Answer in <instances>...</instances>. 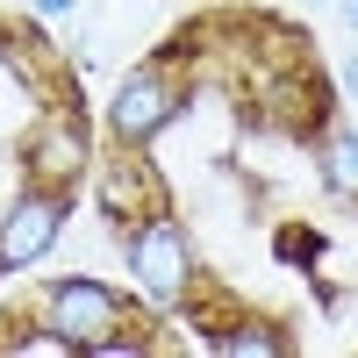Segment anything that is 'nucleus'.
<instances>
[{
    "instance_id": "obj_1",
    "label": "nucleus",
    "mask_w": 358,
    "mask_h": 358,
    "mask_svg": "<svg viewBox=\"0 0 358 358\" xmlns=\"http://www.w3.org/2000/svg\"><path fill=\"white\" fill-rule=\"evenodd\" d=\"M29 315L57 337V351H79V358H143V351H165V322L136 301V294L108 287L94 273H57L36 287Z\"/></svg>"
},
{
    "instance_id": "obj_2",
    "label": "nucleus",
    "mask_w": 358,
    "mask_h": 358,
    "mask_svg": "<svg viewBox=\"0 0 358 358\" xmlns=\"http://www.w3.org/2000/svg\"><path fill=\"white\" fill-rule=\"evenodd\" d=\"M115 244H122V273H129V294L158 322H179L201 308V244L194 229L172 215V208H151V215H136L115 229Z\"/></svg>"
},
{
    "instance_id": "obj_3",
    "label": "nucleus",
    "mask_w": 358,
    "mask_h": 358,
    "mask_svg": "<svg viewBox=\"0 0 358 358\" xmlns=\"http://www.w3.org/2000/svg\"><path fill=\"white\" fill-rule=\"evenodd\" d=\"M187 101H194V72L179 65V50H158V57H143V65H129L122 79H115L101 129H108V143L151 151L179 115H187Z\"/></svg>"
},
{
    "instance_id": "obj_4",
    "label": "nucleus",
    "mask_w": 358,
    "mask_h": 358,
    "mask_svg": "<svg viewBox=\"0 0 358 358\" xmlns=\"http://www.w3.org/2000/svg\"><path fill=\"white\" fill-rule=\"evenodd\" d=\"M65 222H72V187L22 179V194L0 208V280L36 273V265L65 244Z\"/></svg>"
},
{
    "instance_id": "obj_5",
    "label": "nucleus",
    "mask_w": 358,
    "mask_h": 358,
    "mask_svg": "<svg viewBox=\"0 0 358 358\" xmlns=\"http://www.w3.org/2000/svg\"><path fill=\"white\" fill-rule=\"evenodd\" d=\"M94 129H86V115L72 108V101H57V108H43L36 122H29V136H22V179H43V187H86V172H94Z\"/></svg>"
},
{
    "instance_id": "obj_6",
    "label": "nucleus",
    "mask_w": 358,
    "mask_h": 358,
    "mask_svg": "<svg viewBox=\"0 0 358 358\" xmlns=\"http://www.w3.org/2000/svg\"><path fill=\"white\" fill-rule=\"evenodd\" d=\"M94 208L108 229H122L136 215H151V208H165V179L151 165V151H129V143H108V151L94 158Z\"/></svg>"
},
{
    "instance_id": "obj_7",
    "label": "nucleus",
    "mask_w": 358,
    "mask_h": 358,
    "mask_svg": "<svg viewBox=\"0 0 358 358\" xmlns=\"http://www.w3.org/2000/svg\"><path fill=\"white\" fill-rule=\"evenodd\" d=\"M194 330L201 344L215 351V358H287L294 351V330L273 315H258V308H222V315H194Z\"/></svg>"
},
{
    "instance_id": "obj_8",
    "label": "nucleus",
    "mask_w": 358,
    "mask_h": 358,
    "mask_svg": "<svg viewBox=\"0 0 358 358\" xmlns=\"http://www.w3.org/2000/svg\"><path fill=\"white\" fill-rule=\"evenodd\" d=\"M315 179H322V194L358 208V129L351 122H322L315 129Z\"/></svg>"
},
{
    "instance_id": "obj_9",
    "label": "nucleus",
    "mask_w": 358,
    "mask_h": 358,
    "mask_svg": "<svg viewBox=\"0 0 358 358\" xmlns=\"http://www.w3.org/2000/svg\"><path fill=\"white\" fill-rule=\"evenodd\" d=\"M280 258H287V265H315V258H322V236L301 229V222H287V229H280Z\"/></svg>"
},
{
    "instance_id": "obj_10",
    "label": "nucleus",
    "mask_w": 358,
    "mask_h": 358,
    "mask_svg": "<svg viewBox=\"0 0 358 358\" xmlns=\"http://www.w3.org/2000/svg\"><path fill=\"white\" fill-rule=\"evenodd\" d=\"M79 15V0H29V22H65Z\"/></svg>"
},
{
    "instance_id": "obj_11",
    "label": "nucleus",
    "mask_w": 358,
    "mask_h": 358,
    "mask_svg": "<svg viewBox=\"0 0 358 358\" xmlns=\"http://www.w3.org/2000/svg\"><path fill=\"white\" fill-rule=\"evenodd\" d=\"M337 86H344V101H358V43L344 50V65H337Z\"/></svg>"
},
{
    "instance_id": "obj_12",
    "label": "nucleus",
    "mask_w": 358,
    "mask_h": 358,
    "mask_svg": "<svg viewBox=\"0 0 358 358\" xmlns=\"http://www.w3.org/2000/svg\"><path fill=\"white\" fill-rule=\"evenodd\" d=\"M337 15H344V29L358 36V0H337Z\"/></svg>"
},
{
    "instance_id": "obj_13",
    "label": "nucleus",
    "mask_w": 358,
    "mask_h": 358,
    "mask_svg": "<svg viewBox=\"0 0 358 358\" xmlns=\"http://www.w3.org/2000/svg\"><path fill=\"white\" fill-rule=\"evenodd\" d=\"M308 8H337V0H308Z\"/></svg>"
}]
</instances>
